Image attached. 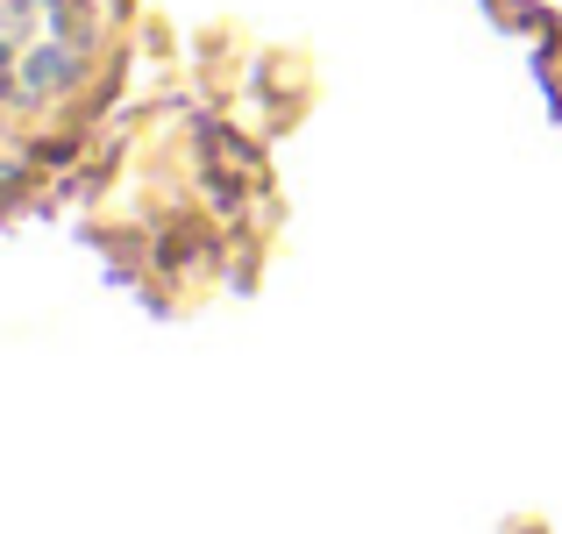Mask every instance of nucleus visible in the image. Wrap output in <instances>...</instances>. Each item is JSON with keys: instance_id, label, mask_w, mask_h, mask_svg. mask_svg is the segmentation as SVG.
Wrapping results in <instances>:
<instances>
[{"instance_id": "1", "label": "nucleus", "mask_w": 562, "mask_h": 534, "mask_svg": "<svg viewBox=\"0 0 562 534\" xmlns=\"http://www.w3.org/2000/svg\"><path fill=\"white\" fill-rule=\"evenodd\" d=\"M86 57V29L71 0H0V100L36 108L65 93Z\"/></svg>"}]
</instances>
